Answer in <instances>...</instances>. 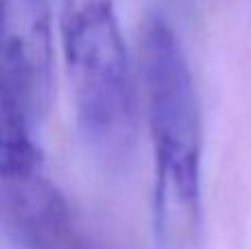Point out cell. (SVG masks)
I'll return each mask as SVG.
<instances>
[{
    "label": "cell",
    "instance_id": "7a4b0ae2",
    "mask_svg": "<svg viewBox=\"0 0 251 249\" xmlns=\"http://www.w3.org/2000/svg\"><path fill=\"white\" fill-rule=\"evenodd\" d=\"M60 40L84 141L122 161L137 132V86L113 0H64Z\"/></svg>",
    "mask_w": 251,
    "mask_h": 249
},
{
    "label": "cell",
    "instance_id": "3957f363",
    "mask_svg": "<svg viewBox=\"0 0 251 249\" xmlns=\"http://www.w3.org/2000/svg\"><path fill=\"white\" fill-rule=\"evenodd\" d=\"M2 223L22 249H88L69 201L44 170L35 130L22 124L0 128Z\"/></svg>",
    "mask_w": 251,
    "mask_h": 249
},
{
    "label": "cell",
    "instance_id": "6da1fadb",
    "mask_svg": "<svg viewBox=\"0 0 251 249\" xmlns=\"http://www.w3.org/2000/svg\"><path fill=\"white\" fill-rule=\"evenodd\" d=\"M139 77L152 148V227L165 247L192 243L203 212V126L183 44L163 18L139 38Z\"/></svg>",
    "mask_w": 251,
    "mask_h": 249
},
{
    "label": "cell",
    "instance_id": "277c9868",
    "mask_svg": "<svg viewBox=\"0 0 251 249\" xmlns=\"http://www.w3.org/2000/svg\"><path fill=\"white\" fill-rule=\"evenodd\" d=\"M53 91V26L49 0H2L0 100L38 126Z\"/></svg>",
    "mask_w": 251,
    "mask_h": 249
}]
</instances>
